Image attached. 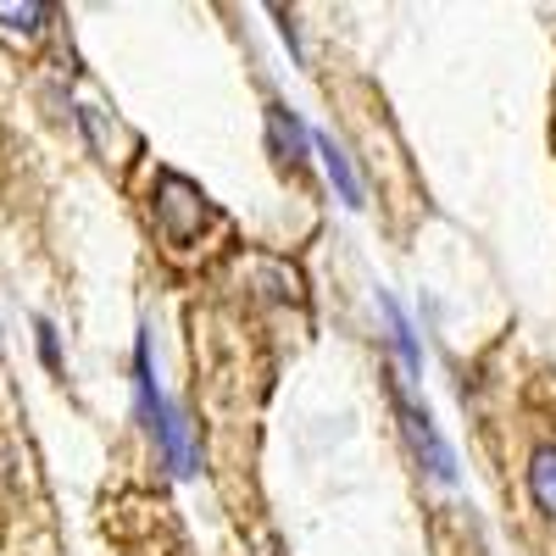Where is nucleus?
Here are the masks:
<instances>
[{
    "instance_id": "nucleus-1",
    "label": "nucleus",
    "mask_w": 556,
    "mask_h": 556,
    "mask_svg": "<svg viewBox=\"0 0 556 556\" xmlns=\"http://www.w3.org/2000/svg\"><path fill=\"white\" fill-rule=\"evenodd\" d=\"M395 406H401V429H406V440H412L417 462H424V468H429L440 484H451V479H456V456H451V445L440 440L434 417H429L424 406H412L406 395H395Z\"/></svg>"
},
{
    "instance_id": "nucleus-2",
    "label": "nucleus",
    "mask_w": 556,
    "mask_h": 556,
    "mask_svg": "<svg viewBox=\"0 0 556 556\" xmlns=\"http://www.w3.org/2000/svg\"><path fill=\"white\" fill-rule=\"evenodd\" d=\"M206 212V195L195 190V184H184L178 173L162 178V228H167V240H190V223H201Z\"/></svg>"
},
{
    "instance_id": "nucleus-3",
    "label": "nucleus",
    "mask_w": 556,
    "mask_h": 556,
    "mask_svg": "<svg viewBox=\"0 0 556 556\" xmlns=\"http://www.w3.org/2000/svg\"><path fill=\"white\" fill-rule=\"evenodd\" d=\"M312 151L323 156V173H329V184L340 190V201H345V206H362V178H356V167H351V151L340 146L334 134H312Z\"/></svg>"
},
{
    "instance_id": "nucleus-4",
    "label": "nucleus",
    "mask_w": 556,
    "mask_h": 556,
    "mask_svg": "<svg viewBox=\"0 0 556 556\" xmlns=\"http://www.w3.org/2000/svg\"><path fill=\"white\" fill-rule=\"evenodd\" d=\"M156 434H162V451H167V462H173V473L190 479V473H195V445H190V424H184L178 406H162Z\"/></svg>"
},
{
    "instance_id": "nucleus-5",
    "label": "nucleus",
    "mask_w": 556,
    "mask_h": 556,
    "mask_svg": "<svg viewBox=\"0 0 556 556\" xmlns=\"http://www.w3.org/2000/svg\"><path fill=\"white\" fill-rule=\"evenodd\" d=\"M529 495H534V506L545 518H556V445L529 456Z\"/></svg>"
},
{
    "instance_id": "nucleus-6",
    "label": "nucleus",
    "mask_w": 556,
    "mask_h": 556,
    "mask_svg": "<svg viewBox=\"0 0 556 556\" xmlns=\"http://www.w3.org/2000/svg\"><path fill=\"white\" fill-rule=\"evenodd\" d=\"M267 128H273V151L285 156V162H301V151L312 146V134L295 123V112L285 106H267Z\"/></svg>"
},
{
    "instance_id": "nucleus-7",
    "label": "nucleus",
    "mask_w": 556,
    "mask_h": 556,
    "mask_svg": "<svg viewBox=\"0 0 556 556\" xmlns=\"http://www.w3.org/2000/svg\"><path fill=\"white\" fill-rule=\"evenodd\" d=\"M379 312H384V323H390V345H395L401 367H406V374H417V367H424V351H417V340H412V323L401 317V306H395L390 295H379Z\"/></svg>"
},
{
    "instance_id": "nucleus-8",
    "label": "nucleus",
    "mask_w": 556,
    "mask_h": 556,
    "mask_svg": "<svg viewBox=\"0 0 556 556\" xmlns=\"http://www.w3.org/2000/svg\"><path fill=\"white\" fill-rule=\"evenodd\" d=\"M45 17V7H12V0H0V28H12V34H34Z\"/></svg>"
},
{
    "instance_id": "nucleus-9",
    "label": "nucleus",
    "mask_w": 556,
    "mask_h": 556,
    "mask_svg": "<svg viewBox=\"0 0 556 556\" xmlns=\"http://www.w3.org/2000/svg\"><path fill=\"white\" fill-rule=\"evenodd\" d=\"M34 334H39V356H45V367H62V356H56V329H51V323H34Z\"/></svg>"
}]
</instances>
